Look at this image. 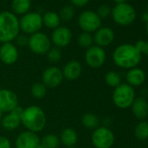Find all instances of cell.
I'll return each mask as SVG.
<instances>
[{
    "label": "cell",
    "mask_w": 148,
    "mask_h": 148,
    "mask_svg": "<svg viewBox=\"0 0 148 148\" xmlns=\"http://www.w3.org/2000/svg\"><path fill=\"white\" fill-rule=\"evenodd\" d=\"M125 78H126L127 84L132 87L139 86L144 83L145 79V74L144 71H142L140 68L134 67L127 71Z\"/></svg>",
    "instance_id": "obj_19"
},
{
    "label": "cell",
    "mask_w": 148,
    "mask_h": 148,
    "mask_svg": "<svg viewBox=\"0 0 148 148\" xmlns=\"http://www.w3.org/2000/svg\"><path fill=\"white\" fill-rule=\"evenodd\" d=\"M43 27L42 15L38 12H27L19 19V28L25 35H32L40 32Z\"/></svg>",
    "instance_id": "obj_6"
},
{
    "label": "cell",
    "mask_w": 148,
    "mask_h": 148,
    "mask_svg": "<svg viewBox=\"0 0 148 148\" xmlns=\"http://www.w3.org/2000/svg\"><path fill=\"white\" fill-rule=\"evenodd\" d=\"M21 124L27 131L39 132L46 125V115L42 108L37 106H30L23 109L21 114Z\"/></svg>",
    "instance_id": "obj_2"
},
{
    "label": "cell",
    "mask_w": 148,
    "mask_h": 148,
    "mask_svg": "<svg viewBox=\"0 0 148 148\" xmlns=\"http://www.w3.org/2000/svg\"><path fill=\"white\" fill-rule=\"evenodd\" d=\"M141 19H142L144 22H145V23L148 22V13H147L146 12H144V13L141 15Z\"/></svg>",
    "instance_id": "obj_37"
},
{
    "label": "cell",
    "mask_w": 148,
    "mask_h": 148,
    "mask_svg": "<svg viewBox=\"0 0 148 148\" xmlns=\"http://www.w3.org/2000/svg\"><path fill=\"white\" fill-rule=\"evenodd\" d=\"M19 57L17 46L12 43H4L0 46V60L5 64L12 65L15 64Z\"/></svg>",
    "instance_id": "obj_14"
},
{
    "label": "cell",
    "mask_w": 148,
    "mask_h": 148,
    "mask_svg": "<svg viewBox=\"0 0 148 148\" xmlns=\"http://www.w3.org/2000/svg\"><path fill=\"white\" fill-rule=\"evenodd\" d=\"M78 138L79 137H78L77 132L70 127L64 129L61 132L60 137H59L60 143H62L67 148L75 146V145L78 143Z\"/></svg>",
    "instance_id": "obj_20"
},
{
    "label": "cell",
    "mask_w": 148,
    "mask_h": 148,
    "mask_svg": "<svg viewBox=\"0 0 148 148\" xmlns=\"http://www.w3.org/2000/svg\"><path fill=\"white\" fill-rule=\"evenodd\" d=\"M93 37V43L99 47H105L112 43L114 40V32L110 27H100L95 32Z\"/></svg>",
    "instance_id": "obj_17"
},
{
    "label": "cell",
    "mask_w": 148,
    "mask_h": 148,
    "mask_svg": "<svg viewBox=\"0 0 148 148\" xmlns=\"http://www.w3.org/2000/svg\"><path fill=\"white\" fill-rule=\"evenodd\" d=\"M28 46L37 55H45L51 47L50 38L44 32H38L29 37Z\"/></svg>",
    "instance_id": "obj_8"
},
{
    "label": "cell",
    "mask_w": 148,
    "mask_h": 148,
    "mask_svg": "<svg viewBox=\"0 0 148 148\" xmlns=\"http://www.w3.org/2000/svg\"><path fill=\"white\" fill-rule=\"evenodd\" d=\"M106 59V54L102 47L98 45H92L86 49L85 53V60L86 64L93 69L101 67Z\"/></svg>",
    "instance_id": "obj_10"
},
{
    "label": "cell",
    "mask_w": 148,
    "mask_h": 148,
    "mask_svg": "<svg viewBox=\"0 0 148 148\" xmlns=\"http://www.w3.org/2000/svg\"><path fill=\"white\" fill-rule=\"evenodd\" d=\"M19 19L12 12H0V43H10L19 34Z\"/></svg>",
    "instance_id": "obj_3"
},
{
    "label": "cell",
    "mask_w": 148,
    "mask_h": 148,
    "mask_svg": "<svg viewBox=\"0 0 148 148\" xmlns=\"http://www.w3.org/2000/svg\"><path fill=\"white\" fill-rule=\"evenodd\" d=\"M112 12V9L108 5L103 4L101 5H99L97 9L96 13L98 14V16L102 19V18H107Z\"/></svg>",
    "instance_id": "obj_32"
},
{
    "label": "cell",
    "mask_w": 148,
    "mask_h": 148,
    "mask_svg": "<svg viewBox=\"0 0 148 148\" xmlns=\"http://www.w3.org/2000/svg\"><path fill=\"white\" fill-rule=\"evenodd\" d=\"M111 14L113 21L121 26H127L132 25L137 17L135 9L127 3L116 5L112 9Z\"/></svg>",
    "instance_id": "obj_4"
},
{
    "label": "cell",
    "mask_w": 148,
    "mask_h": 148,
    "mask_svg": "<svg viewBox=\"0 0 148 148\" xmlns=\"http://www.w3.org/2000/svg\"><path fill=\"white\" fill-rule=\"evenodd\" d=\"M78 44L80 47L88 49L93 44V37L92 33L89 32H82L78 38Z\"/></svg>",
    "instance_id": "obj_30"
},
{
    "label": "cell",
    "mask_w": 148,
    "mask_h": 148,
    "mask_svg": "<svg viewBox=\"0 0 148 148\" xmlns=\"http://www.w3.org/2000/svg\"><path fill=\"white\" fill-rule=\"evenodd\" d=\"M74 15H75V10H74L72 5H67V6H64L60 11H59V18L61 21L64 22H68L71 21Z\"/></svg>",
    "instance_id": "obj_29"
},
{
    "label": "cell",
    "mask_w": 148,
    "mask_h": 148,
    "mask_svg": "<svg viewBox=\"0 0 148 148\" xmlns=\"http://www.w3.org/2000/svg\"><path fill=\"white\" fill-rule=\"evenodd\" d=\"M37 148H45V147L41 143H39V145H38V147H37Z\"/></svg>",
    "instance_id": "obj_39"
},
{
    "label": "cell",
    "mask_w": 148,
    "mask_h": 148,
    "mask_svg": "<svg viewBox=\"0 0 148 148\" xmlns=\"http://www.w3.org/2000/svg\"><path fill=\"white\" fill-rule=\"evenodd\" d=\"M23 109L19 106L13 111L8 112L1 119L2 127L6 131H14L18 129L21 125V114Z\"/></svg>",
    "instance_id": "obj_15"
},
{
    "label": "cell",
    "mask_w": 148,
    "mask_h": 148,
    "mask_svg": "<svg viewBox=\"0 0 148 148\" xmlns=\"http://www.w3.org/2000/svg\"><path fill=\"white\" fill-rule=\"evenodd\" d=\"M146 12L148 13V4H147V6H146Z\"/></svg>",
    "instance_id": "obj_42"
},
{
    "label": "cell",
    "mask_w": 148,
    "mask_h": 148,
    "mask_svg": "<svg viewBox=\"0 0 148 148\" xmlns=\"http://www.w3.org/2000/svg\"><path fill=\"white\" fill-rule=\"evenodd\" d=\"M99 117L92 112L85 113L81 118V123L83 126L89 130H95L99 126Z\"/></svg>",
    "instance_id": "obj_24"
},
{
    "label": "cell",
    "mask_w": 148,
    "mask_h": 148,
    "mask_svg": "<svg viewBox=\"0 0 148 148\" xmlns=\"http://www.w3.org/2000/svg\"><path fill=\"white\" fill-rule=\"evenodd\" d=\"M146 33H147V35H148V22L146 23Z\"/></svg>",
    "instance_id": "obj_41"
},
{
    "label": "cell",
    "mask_w": 148,
    "mask_h": 148,
    "mask_svg": "<svg viewBox=\"0 0 148 148\" xmlns=\"http://www.w3.org/2000/svg\"><path fill=\"white\" fill-rule=\"evenodd\" d=\"M15 43H16V46H26L28 45V41H29V37H27L25 34H18L17 36V38H15Z\"/></svg>",
    "instance_id": "obj_34"
},
{
    "label": "cell",
    "mask_w": 148,
    "mask_h": 148,
    "mask_svg": "<svg viewBox=\"0 0 148 148\" xmlns=\"http://www.w3.org/2000/svg\"><path fill=\"white\" fill-rule=\"evenodd\" d=\"M71 39L72 32L66 26H58L54 29L51 36V42L58 48L66 47L71 43Z\"/></svg>",
    "instance_id": "obj_13"
},
{
    "label": "cell",
    "mask_w": 148,
    "mask_h": 148,
    "mask_svg": "<svg viewBox=\"0 0 148 148\" xmlns=\"http://www.w3.org/2000/svg\"><path fill=\"white\" fill-rule=\"evenodd\" d=\"M40 143L38 135L30 131H25L20 133L15 141L16 148H37Z\"/></svg>",
    "instance_id": "obj_16"
},
{
    "label": "cell",
    "mask_w": 148,
    "mask_h": 148,
    "mask_svg": "<svg viewBox=\"0 0 148 148\" xmlns=\"http://www.w3.org/2000/svg\"><path fill=\"white\" fill-rule=\"evenodd\" d=\"M61 71L64 79L73 81L78 79L81 76L82 64L78 60H71L64 65Z\"/></svg>",
    "instance_id": "obj_18"
},
{
    "label": "cell",
    "mask_w": 148,
    "mask_h": 148,
    "mask_svg": "<svg viewBox=\"0 0 148 148\" xmlns=\"http://www.w3.org/2000/svg\"><path fill=\"white\" fill-rule=\"evenodd\" d=\"M43 25L49 29H56L60 26V18L57 12H47L42 16Z\"/></svg>",
    "instance_id": "obj_23"
},
{
    "label": "cell",
    "mask_w": 148,
    "mask_h": 148,
    "mask_svg": "<svg viewBox=\"0 0 148 148\" xmlns=\"http://www.w3.org/2000/svg\"><path fill=\"white\" fill-rule=\"evenodd\" d=\"M70 1L72 4V5L81 8V7L86 6L89 3L90 0H70Z\"/></svg>",
    "instance_id": "obj_36"
},
{
    "label": "cell",
    "mask_w": 148,
    "mask_h": 148,
    "mask_svg": "<svg viewBox=\"0 0 148 148\" xmlns=\"http://www.w3.org/2000/svg\"><path fill=\"white\" fill-rule=\"evenodd\" d=\"M0 148H12V143L8 138L0 136Z\"/></svg>",
    "instance_id": "obj_35"
},
{
    "label": "cell",
    "mask_w": 148,
    "mask_h": 148,
    "mask_svg": "<svg viewBox=\"0 0 148 148\" xmlns=\"http://www.w3.org/2000/svg\"><path fill=\"white\" fill-rule=\"evenodd\" d=\"M31 92L32 97L35 98L36 99H41L45 98V96L46 95L47 88L42 82H37L32 85Z\"/></svg>",
    "instance_id": "obj_27"
},
{
    "label": "cell",
    "mask_w": 148,
    "mask_h": 148,
    "mask_svg": "<svg viewBox=\"0 0 148 148\" xmlns=\"http://www.w3.org/2000/svg\"><path fill=\"white\" fill-rule=\"evenodd\" d=\"M105 81L108 86L116 88L121 84V78L116 71H109L106 74Z\"/></svg>",
    "instance_id": "obj_28"
},
{
    "label": "cell",
    "mask_w": 148,
    "mask_h": 148,
    "mask_svg": "<svg viewBox=\"0 0 148 148\" xmlns=\"http://www.w3.org/2000/svg\"><path fill=\"white\" fill-rule=\"evenodd\" d=\"M134 99V90L128 84H120L113 91L112 101L114 105L120 109H126L130 107Z\"/></svg>",
    "instance_id": "obj_5"
},
{
    "label": "cell",
    "mask_w": 148,
    "mask_h": 148,
    "mask_svg": "<svg viewBox=\"0 0 148 148\" xmlns=\"http://www.w3.org/2000/svg\"><path fill=\"white\" fill-rule=\"evenodd\" d=\"M18 106L17 94L10 89H0V111L10 112Z\"/></svg>",
    "instance_id": "obj_12"
},
{
    "label": "cell",
    "mask_w": 148,
    "mask_h": 148,
    "mask_svg": "<svg viewBox=\"0 0 148 148\" xmlns=\"http://www.w3.org/2000/svg\"><path fill=\"white\" fill-rule=\"evenodd\" d=\"M46 57H47V60L50 63H52V64L58 63L62 58V52H61L60 48H58L56 46L51 47V49L46 53Z\"/></svg>",
    "instance_id": "obj_31"
},
{
    "label": "cell",
    "mask_w": 148,
    "mask_h": 148,
    "mask_svg": "<svg viewBox=\"0 0 148 148\" xmlns=\"http://www.w3.org/2000/svg\"><path fill=\"white\" fill-rule=\"evenodd\" d=\"M141 53L134 45L123 44L119 45L112 53L114 64L123 69L136 67L141 60Z\"/></svg>",
    "instance_id": "obj_1"
},
{
    "label": "cell",
    "mask_w": 148,
    "mask_h": 148,
    "mask_svg": "<svg viewBox=\"0 0 148 148\" xmlns=\"http://www.w3.org/2000/svg\"><path fill=\"white\" fill-rule=\"evenodd\" d=\"M40 143L45 147V148H58L60 143L59 138L53 134V133H48L45 135L42 139H40Z\"/></svg>",
    "instance_id": "obj_25"
},
{
    "label": "cell",
    "mask_w": 148,
    "mask_h": 148,
    "mask_svg": "<svg viewBox=\"0 0 148 148\" xmlns=\"http://www.w3.org/2000/svg\"><path fill=\"white\" fill-rule=\"evenodd\" d=\"M134 135L138 140H145L148 138V122L141 121L137 125L134 130Z\"/></svg>",
    "instance_id": "obj_26"
},
{
    "label": "cell",
    "mask_w": 148,
    "mask_h": 148,
    "mask_svg": "<svg viewBox=\"0 0 148 148\" xmlns=\"http://www.w3.org/2000/svg\"><path fill=\"white\" fill-rule=\"evenodd\" d=\"M70 148H76V147H70Z\"/></svg>",
    "instance_id": "obj_43"
},
{
    "label": "cell",
    "mask_w": 148,
    "mask_h": 148,
    "mask_svg": "<svg viewBox=\"0 0 148 148\" xmlns=\"http://www.w3.org/2000/svg\"><path fill=\"white\" fill-rule=\"evenodd\" d=\"M114 3H116V5L118 4H122V3H126V0H112Z\"/></svg>",
    "instance_id": "obj_38"
},
{
    "label": "cell",
    "mask_w": 148,
    "mask_h": 148,
    "mask_svg": "<svg viewBox=\"0 0 148 148\" xmlns=\"http://www.w3.org/2000/svg\"><path fill=\"white\" fill-rule=\"evenodd\" d=\"M102 19L98 16L96 12L86 10L82 12L78 18V24L84 32H95L101 27Z\"/></svg>",
    "instance_id": "obj_7"
},
{
    "label": "cell",
    "mask_w": 148,
    "mask_h": 148,
    "mask_svg": "<svg viewBox=\"0 0 148 148\" xmlns=\"http://www.w3.org/2000/svg\"><path fill=\"white\" fill-rule=\"evenodd\" d=\"M132 112L138 119H145L148 115V103L143 98L135 99L132 104Z\"/></svg>",
    "instance_id": "obj_21"
},
{
    "label": "cell",
    "mask_w": 148,
    "mask_h": 148,
    "mask_svg": "<svg viewBox=\"0 0 148 148\" xmlns=\"http://www.w3.org/2000/svg\"><path fill=\"white\" fill-rule=\"evenodd\" d=\"M136 48L139 51L141 54H145L148 56V41H143V40H138L136 42L134 45Z\"/></svg>",
    "instance_id": "obj_33"
},
{
    "label": "cell",
    "mask_w": 148,
    "mask_h": 148,
    "mask_svg": "<svg viewBox=\"0 0 148 148\" xmlns=\"http://www.w3.org/2000/svg\"><path fill=\"white\" fill-rule=\"evenodd\" d=\"M31 6V0H12V12H13L15 15H25L29 12Z\"/></svg>",
    "instance_id": "obj_22"
},
{
    "label": "cell",
    "mask_w": 148,
    "mask_h": 148,
    "mask_svg": "<svg viewBox=\"0 0 148 148\" xmlns=\"http://www.w3.org/2000/svg\"><path fill=\"white\" fill-rule=\"evenodd\" d=\"M63 79L62 71L54 65L47 67L42 74V83L46 88H56L59 86Z\"/></svg>",
    "instance_id": "obj_11"
},
{
    "label": "cell",
    "mask_w": 148,
    "mask_h": 148,
    "mask_svg": "<svg viewBox=\"0 0 148 148\" xmlns=\"http://www.w3.org/2000/svg\"><path fill=\"white\" fill-rule=\"evenodd\" d=\"M114 141L113 132L106 126H99L92 133V143L96 148H111Z\"/></svg>",
    "instance_id": "obj_9"
},
{
    "label": "cell",
    "mask_w": 148,
    "mask_h": 148,
    "mask_svg": "<svg viewBox=\"0 0 148 148\" xmlns=\"http://www.w3.org/2000/svg\"><path fill=\"white\" fill-rule=\"evenodd\" d=\"M2 118H3V112H2L1 111H0V121H1Z\"/></svg>",
    "instance_id": "obj_40"
}]
</instances>
